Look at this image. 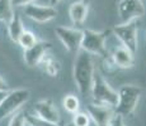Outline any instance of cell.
Wrapping results in <instances>:
<instances>
[{"instance_id": "cell-1", "label": "cell", "mask_w": 146, "mask_h": 126, "mask_svg": "<svg viewBox=\"0 0 146 126\" xmlns=\"http://www.w3.org/2000/svg\"><path fill=\"white\" fill-rule=\"evenodd\" d=\"M95 73V66L92 54L79 50L75 54L74 61V81L76 87L83 96L90 95V88L93 85V78Z\"/></svg>"}, {"instance_id": "cell-2", "label": "cell", "mask_w": 146, "mask_h": 126, "mask_svg": "<svg viewBox=\"0 0 146 126\" xmlns=\"http://www.w3.org/2000/svg\"><path fill=\"white\" fill-rule=\"evenodd\" d=\"M141 88L135 85H125L117 92V103L114 106L116 115L125 117L135 112L141 97Z\"/></svg>"}, {"instance_id": "cell-3", "label": "cell", "mask_w": 146, "mask_h": 126, "mask_svg": "<svg viewBox=\"0 0 146 126\" xmlns=\"http://www.w3.org/2000/svg\"><path fill=\"white\" fill-rule=\"evenodd\" d=\"M89 96H92L93 103H97V105L109 106L114 108L117 103V91H114L106 81V78L97 71L94 73L93 85H92Z\"/></svg>"}, {"instance_id": "cell-4", "label": "cell", "mask_w": 146, "mask_h": 126, "mask_svg": "<svg viewBox=\"0 0 146 126\" xmlns=\"http://www.w3.org/2000/svg\"><path fill=\"white\" fill-rule=\"evenodd\" d=\"M31 91L27 88H17L8 91L0 103V121L18 112L24 103L28 102Z\"/></svg>"}, {"instance_id": "cell-5", "label": "cell", "mask_w": 146, "mask_h": 126, "mask_svg": "<svg viewBox=\"0 0 146 126\" xmlns=\"http://www.w3.org/2000/svg\"><path fill=\"white\" fill-rule=\"evenodd\" d=\"M113 34L121 42L122 47L128 49L132 54H136L137 48H139V25H137V20L114 25Z\"/></svg>"}, {"instance_id": "cell-6", "label": "cell", "mask_w": 146, "mask_h": 126, "mask_svg": "<svg viewBox=\"0 0 146 126\" xmlns=\"http://www.w3.org/2000/svg\"><path fill=\"white\" fill-rule=\"evenodd\" d=\"M106 32H97L93 29H85L83 30V40H81L80 49L84 52L89 53L92 55H100V57H106L107 55V40Z\"/></svg>"}, {"instance_id": "cell-7", "label": "cell", "mask_w": 146, "mask_h": 126, "mask_svg": "<svg viewBox=\"0 0 146 126\" xmlns=\"http://www.w3.org/2000/svg\"><path fill=\"white\" fill-rule=\"evenodd\" d=\"M55 33L67 52L76 54L80 50L81 40H83V30L69 27H57Z\"/></svg>"}, {"instance_id": "cell-8", "label": "cell", "mask_w": 146, "mask_h": 126, "mask_svg": "<svg viewBox=\"0 0 146 126\" xmlns=\"http://www.w3.org/2000/svg\"><path fill=\"white\" fill-rule=\"evenodd\" d=\"M117 9L121 24L137 20L145 15V5L142 0H119Z\"/></svg>"}, {"instance_id": "cell-9", "label": "cell", "mask_w": 146, "mask_h": 126, "mask_svg": "<svg viewBox=\"0 0 146 126\" xmlns=\"http://www.w3.org/2000/svg\"><path fill=\"white\" fill-rule=\"evenodd\" d=\"M24 14L27 18L36 23H47L57 16V9L51 5H41V4H31L24 8Z\"/></svg>"}, {"instance_id": "cell-10", "label": "cell", "mask_w": 146, "mask_h": 126, "mask_svg": "<svg viewBox=\"0 0 146 126\" xmlns=\"http://www.w3.org/2000/svg\"><path fill=\"white\" fill-rule=\"evenodd\" d=\"M86 114L89 115L90 120L95 124V126H108L112 119L114 117V108L109 106L90 103L86 107Z\"/></svg>"}, {"instance_id": "cell-11", "label": "cell", "mask_w": 146, "mask_h": 126, "mask_svg": "<svg viewBox=\"0 0 146 126\" xmlns=\"http://www.w3.org/2000/svg\"><path fill=\"white\" fill-rule=\"evenodd\" d=\"M52 44L50 42L46 40H38L35 46L29 47V48L24 49V62L28 67H36L40 64L42 58L44 57L46 53H48V50L51 49Z\"/></svg>"}, {"instance_id": "cell-12", "label": "cell", "mask_w": 146, "mask_h": 126, "mask_svg": "<svg viewBox=\"0 0 146 126\" xmlns=\"http://www.w3.org/2000/svg\"><path fill=\"white\" fill-rule=\"evenodd\" d=\"M36 112V116L41 117V119L46 120V121L53 122V124H58L60 122V112H58L57 107L51 100H41L35 103L33 107Z\"/></svg>"}, {"instance_id": "cell-13", "label": "cell", "mask_w": 146, "mask_h": 126, "mask_svg": "<svg viewBox=\"0 0 146 126\" xmlns=\"http://www.w3.org/2000/svg\"><path fill=\"white\" fill-rule=\"evenodd\" d=\"M111 58L113 61V63L118 68H122V69L132 68L135 64V54H132L130 50L126 49L122 46L116 47V48L112 50Z\"/></svg>"}, {"instance_id": "cell-14", "label": "cell", "mask_w": 146, "mask_h": 126, "mask_svg": "<svg viewBox=\"0 0 146 126\" xmlns=\"http://www.w3.org/2000/svg\"><path fill=\"white\" fill-rule=\"evenodd\" d=\"M89 13V3L85 0H78L74 1L69 8V16L71 19L72 24L81 25L88 18Z\"/></svg>"}, {"instance_id": "cell-15", "label": "cell", "mask_w": 146, "mask_h": 126, "mask_svg": "<svg viewBox=\"0 0 146 126\" xmlns=\"http://www.w3.org/2000/svg\"><path fill=\"white\" fill-rule=\"evenodd\" d=\"M24 30L26 29H24V24L22 22V18L18 14H13V16L8 22V34H9V38L17 43L21 34Z\"/></svg>"}, {"instance_id": "cell-16", "label": "cell", "mask_w": 146, "mask_h": 126, "mask_svg": "<svg viewBox=\"0 0 146 126\" xmlns=\"http://www.w3.org/2000/svg\"><path fill=\"white\" fill-rule=\"evenodd\" d=\"M38 66H41L42 69H43V72L46 74H48L50 77H56L61 69L60 62H58L55 57H52L50 53H46V54H44V57L42 58V61L40 62Z\"/></svg>"}, {"instance_id": "cell-17", "label": "cell", "mask_w": 146, "mask_h": 126, "mask_svg": "<svg viewBox=\"0 0 146 126\" xmlns=\"http://www.w3.org/2000/svg\"><path fill=\"white\" fill-rule=\"evenodd\" d=\"M62 106L64 108L69 114H76L80 108V101L75 95H66L62 100Z\"/></svg>"}, {"instance_id": "cell-18", "label": "cell", "mask_w": 146, "mask_h": 126, "mask_svg": "<svg viewBox=\"0 0 146 126\" xmlns=\"http://www.w3.org/2000/svg\"><path fill=\"white\" fill-rule=\"evenodd\" d=\"M37 42H38L37 37H36L32 32H29V30H24V32L21 34V37H19L17 43H18L23 49H27V48H29V47L35 46Z\"/></svg>"}, {"instance_id": "cell-19", "label": "cell", "mask_w": 146, "mask_h": 126, "mask_svg": "<svg viewBox=\"0 0 146 126\" xmlns=\"http://www.w3.org/2000/svg\"><path fill=\"white\" fill-rule=\"evenodd\" d=\"M13 8L10 5L9 0H0V22H9L13 16Z\"/></svg>"}, {"instance_id": "cell-20", "label": "cell", "mask_w": 146, "mask_h": 126, "mask_svg": "<svg viewBox=\"0 0 146 126\" xmlns=\"http://www.w3.org/2000/svg\"><path fill=\"white\" fill-rule=\"evenodd\" d=\"M26 124L28 126H58V124L46 121L36 115H26Z\"/></svg>"}, {"instance_id": "cell-21", "label": "cell", "mask_w": 146, "mask_h": 126, "mask_svg": "<svg viewBox=\"0 0 146 126\" xmlns=\"http://www.w3.org/2000/svg\"><path fill=\"white\" fill-rule=\"evenodd\" d=\"M90 117L86 112H80L72 115V126H89L90 125Z\"/></svg>"}, {"instance_id": "cell-22", "label": "cell", "mask_w": 146, "mask_h": 126, "mask_svg": "<svg viewBox=\"0 0 146 126\" xmlns=\"http://www.w3.org/2000/svg\"><path fill=\"white\" fill-rule=\"evenodd\" d=\"M9 126H27L26 124V114L18 111L12 115V119L9 121Z\"/></svg>"}, {"instance_id": "cell-23", "label": "cell", "mask_w": 146, "mask_h": 126, "mask_svg": "<svg viewBox=\"0 0 146 126\" xmlns=\"http://www.w3.org/2000/svg\"><path fill=\"white\" fill-rule=\"evenodd\" d=\"M37 0H9L12 8H26L31 4H35Z\"/></svg>"}, {"instance_id": "cell-24", "label": "cell", "mask_w": 146, "mask_h": 126, "mask_svg": "<svg viewBox=\"0 0 146 126\" xmlns=\"http://www.w3.org/2000/svg\"><path fill=\"white\" fill-rule=\"evenodd\" d=\"M108 126H126L125 121H123V117L119 116V115H114V117L112 119L111 124Z\"/></svg>"}, {"instance_id": "cell-25", "label": "cell", "mask_w": 146, "mask_h": 126, "mask_svg": "<svg viewBox=\"0 0 146 126\" xmlns=\"http://www.w3.org/2000/svg\"><path fill=\"white\" fill-rule=\"evenodd\" d=\"M9 91V87H8V83L5 82V80L0 76V92H5Z\"/></svg>"}, {"instance_id": "cell-26", "label": "cell", "mask_w": 146, "mask_h": 126, "mask_svg": "<svg viewBox=\"0 0 146 126\" xmlns=\"http://www.w3.org/2000/svg\"><path fill=\"white\" fill-rule=\"evenodd\" d=\"M60 1H62V0H50V5H51V7H55V5L58 4Z\"/></svg>"}, {"instance_id": "cell-27", "label": "cell", "mask_w": 146, "mask_h": 126, "mask_svg": "<svg viewBox=\"0 0 146 126\" xmlns=\"http://www.w3.org/2000/svg\"><path fill=\"white\" fill-rule=\"evenodd\" d=\"M7 92H8V91H5V92H0V103H1L3 99H4V97H5V95H7Z\"/></svg>"}, {"instance_id": "cell-28", "label": "cell", "mask_w": 146, "mask_h": 126, "mask_svg": "<svg viewBox=\"0 0 146 126\" xmlns=\"http://www.w3.org/2000/svg\"><path fill=\"white\" fill-rule=\"evenodd\" d=\"M65 126H72V125H65Z\"/></svg>"}]
</instances>
